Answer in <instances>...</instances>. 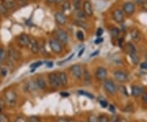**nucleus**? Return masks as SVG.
Listing matches in <instances>:
<instances>
[{
	"label": "nucleus",
	"mask_w": 147,
	"mask_h": 122,
	"mask_svg": "<svg viewBox=\"0 0 147 122\" xmlns=\"http://www.w3.org/2000/svg\"><path fill=\"white\" fill-rule=\"evenodd\" d=\"M116 122H127L125 120V119H123V118H119V119H117L116 120Z\"/></svg>",
	"instance_id": "obj_49"
},
{
	"label": "nucleus",
	"mask_w": 147,
	"mask_h": 122,
	"mask_svg": "<svg viewBox=\"0 0 147 122\" xmlns=\"http://www.w3.org/2000/svg\"><path fill=\"white\" fill-rule=\"evenodd\" d=\"M96 78L97 80H105L106 76H107V70L103 66L98 67L96 70Z\"/></svg>",
	"instance_id": "obj_12"
},
{
	"label": "nucleus",
	"mask_w": 147,
	"mask_h": 122,
	"mask_svg": "<svg viewBox=\"0 0 147 122\" xmlns=\"http://www.w3.org/2000/svg\"><path fill=\"white\" fill-rule=\"evenodd\" d=\"M99 52H100V50H96V51H95L94 53H92V54L91 55V57H94V56H96V55H97V54L99 53Z\"/></svg>",
	"instance_id": "obj_52"
},
{
	"label": "nucleus",
	"mask_w": 147,
	"mask_h": 122,
	"mask_svg": "<svg viewBox=\"0 0 147 122\" xmlns=\"http://www.w3.org/2000/svg\"><path fill=\"white\" fill-rule=\"evenodd\" d=\"M120 89L122 91H123V93L124 94H126V95H127V89H125V88H124V87H123V86H122V87H121Z\"/></svg>",
	"instance_id": "obj_50"
},
{
	"label": "nucleus",
	"mask_w": 147,
	"mask_h": 122,
	"mask_svg": "<svg viewBox=\"0 0 147 122\" xmlns=\"http://www.w3.org/2000/svg\"><path fill=\"white\" fill-rule=\"evenodd\" d=\"M53 66V62H47V67L48 68H52Z\"/></svg>",
	"instance_id": "obj_48"
},
{
	"label": "nucleus",
	"mask_w": 147,
	"mask_h": 122,
	"mask_svg": "<svg viewBox=\"0 0 147 122\" xmlns=\"http://www.w3.org/2000/svg\"><path fill=\"white\" fill-rule=\"evenodd\" d=\"M37 88H38V86H37L36 81H34V80H30V81L27 82L26 84L25 85V86H24V89L27 93L28 92L29 93L34 92V91H36Z\"/></svg>",
	"instance_id": "obj_15"
},
{
	"label": "nucleus",
	"mask_w": 147,
	"mask_h": 122,
	"mask_svg": "<svg viewBox=\"0 0 147 122\" xmlns=\"http://www.w3.org/2000/svg\"><path fill=\"white\" fill-rule=\"evenodd\" d=\"M103 42V38H98V39H96V40H95V43H96V44H98V43H100Z\"/></svg>",
	"instance_id": "obj_46"
},
{
	"label": "nucleus",
	"mask_w": 147,
	"mask_h": 122,
	"mask_svg": "<svg viewBox=\"0 0 147 122\" xmlns=\"http://www.w3.org/2000/svg\"><path fill=\"white\" fill-rule=\"evenodd\" d=\"M59 77H60V80H61V84L62 86H65L68 83V77L65 72L61 71L59 73Z\"/></svg>",
	"instance_id": "obj_20"
},
{
	"label": "nucleus",
	"mask_w": 147,
	"mask_h": 122,
	"mask_svg": "<svg viewBox=\"0 0 147 122\" xmlns=\"http://www.w3.org/2000/svg\"><path fill=\"white\" fill-rule=\"evenodd\" d=\"M5 100L7 104L10 106H15L16 104L17 96L16 94L12 90H8L5 93Z\"/></svg>",
	"instance_id": "obj_4"
},
{
	"label": "nucleus",
	"mask_w": 147,
	"mask_h": 122,
	"mask_svg": "<svg viewBox=\"0 0 147 122\" xmlns=\"http://www.w3.org/2000/svg\"><path fill=\"white\" fill-rule=\"evenodd\" d=\"M83 9L87 16H92L93 15V8L91 2L88 0H85L83 4Z\"/></svg>",
	"instance_id": "obj_13"
},
{
	"label": "nucleus",
	"mask_w": 147,
	"mask_h": 122,
	"mask_svg": "<svg viewBox=\"0 0 147 122\" xmlns=\"http://www.w3.org/2000/svg\"><path fill=\"white\" fill-rule=\"evenodd\" d=\"M7 11L8 10H7L5 7L2 4V3L0 4V12H2L3 14H5V13H7Z\"/></svg>",
	"instance_id": "obj_37"
},
{
	"label": "nucleus",
	"mask_w": 147,
	"mask_h": 122,
	"mask_svg": "<svg viewBox=\"0 0 147 122\" xmlns=\"http://www.w3.org/2000/svg\"><path fill=\"white\" fill-rule=\"evenodd\" d=\"M110 111L111 112H115V106H113V105H110Z\"/></svg>",
	"instance_id": "obj_51"
},
{
	"label": "nucleus",
	"mask_w": 147,
	"mask_h": 122,
	"mask_svg": "<svg viewBox=\"0 0 147 122\" xmlns=\"http://www.w3.org/2000/svg\"><path fill=\"white\" fill-rule=\"evenodd\" d=\"M57 122H69V121L67 118H65V117H61V118L57 119Z\"/></svg>",
	"instance_id": "obj_43"
},
{
	"label": "nucleus",
	"mask_w": 147,
	"mask_h": 122,
	"mask_svg": "<svg viewBox=\"0 0 147 122\" xmlns=\"http://www.w3.org/2000/svg\"><path fill=\"white\" fill-rule=\"evenodd\" d=\"M7 56V53L5 51V49L3 48H0V59L1 61L5 60Z\"/></svg>",
	"instance_id": "obj_28"
},
{
	"label": "nucleus",
	"mask_w": 147,
	"mask_h": 122,
	"mask_svg": "<svg viewBox=\"0 0 147 122\" xmlns=\"http://www.w3.org/2000/svg\"><path fill=\"white\" fill-rule=\"evenodd\" d=\"M76 37H77V39H78L79 40L83 41L84 39V34L82 31L79 30V31H77V33H76Z\"/></svg>",
	"instance_id": "obj_33"
},
{
	"label": "nucleus",
	"mask_w": 147,
	"mask_h": 122,
	"mask_svg": "<svg viewBox=\"0 0 147 122\" xmlns=\"http://www.w3.org/2000/svg\"><path fill=\"white\" fill-rule=\"evenodd\" d=\"M100 104L101 105V106H102V107H104V108H105V107H107V106H108V102H107L106 101H105V100H100Z\"/></svg>",
	"instance_id": "obj_41"
},
{
	"label": "nucleus",
	"mask_w": 147,
	"mask_h": 122,
	"mask_svg": "<svg viewBox=\"0 0 147 122\" xmlns=\"http://www.w3.org/2000/svg\"><path fill=\"white\" fill-rule=\"evenodd\" d=\"M142 102L147 105V92L143 94V95H142Z\"/></svg>",
	"instance_id": "obj_39"
},
{
	"label": "nucleus",
	"mask_w": 147,
	"mask_h": 122,
	"mask_svg": "<svg viewBox=\"0 0 147 122\" xmlns=\"http://www.w3.org/2000/svg\"><path fill=\"white\" fill-rule=\"evenodd\" d=\"M48 3H54L55 2V0H46Z\"/></svg>",
	"instance_id": "obj_55"
},
{
	"label": "nucleus",
	"mask_w": 147,
	"mask_h": 122,
	"mask_svg": "<svg viewBox=\"0 0 147 122\" xmlns=\"http://www.w3.org/2000/svg\"><path fill=\"white\" fill-rule=\"evenodd\" d=\"M75 23H76V25L77 26H79V27H83V28H84V29H87V25H86V23L84 22V21H80V20H76V21H75Z\"/></svg>",
	"instance_id": "obj_31"
},
{
	"label": "nucleus",
	"mask_w": 147,
	"mask_h": 122,
	"mask_svg": "<svg viewBox=\"0 0 147 122\" xmlns=\"http://www.w3.org/2000/svg\"><path fill=\"white\" fill-rule=\"evenodd\" d=\"M86 15H85V13H84V11H82L81 9H79V10L77 11V13H76V17H77V19L78 20H80V21H84V19H85V17H86Z\"/></svg>",
	"instance_id": "obj_23"
},
{
	"label": "nucleus",
	"mask_w": 147,
	"mask_h": 122,
	"mask_svg": "<svg viewBox=\"0 0 147 122\" xmlns=\"http://www.w3.org/2000/svg\"><path fill=\"white\" fill-rule=\"evenodd\" d=\"M145 93L144 89L141 86H137V85H133L131 87V95L133 97L138 98L140 96L143 95V94Z\"/></svg>",
	"instance_id": "obj_16"
},
{
	"label": "nucleus",
	"mask_w": 147,
	"mask_h": 122,
	"mask_svg": "<svg viewBox=\"0 0 147 122\" xmlns=\"http://www.w3.org/2000/svg\"><path fill=\"white\" fill-rule=\"evenodd\" d=\"M7 55H8L9 60L12 61V62H15V61L17 62V61H19L20 58H21V53L13 48H10L8 49Z\"/></svg>",
	"instance_id": "obj_10"
},
{
	"label": "nucleus",
	"mask_w": 147,
	"mask_h": 122,
	"mask_svg": "<svg viewBox=\"0 0 147 122\" xmlns=\"http://www.w3.org/2000/svg\"><path fill=\"white\" fill-rule=\"evenodd\" d=\"M0 111H1V108H0Z\"/></svg>",
	"instance_id": "obj_57"
},
{
	"label": "nucleus",
	"mask_w": 147,
	"mask_h": 122,
	"mask_svg": "<svg viewBox=\"0 0 147 122\" xmlns=\"http://www.w3.org/2000/svg\"><path fill=\"white\" fill-rule=\"evenodd\" d=\"M114 76H115V79L120 83H124L127 81V79H128L127 75L123 70H115L114 72Z\"/></svg>",
	"instance_id": "obj_11"
},
{
	"label": "nucleus",
	"mask_w": 147,
	"mask_h": 122,
	"mask_svg": "<svg viewBox=\"0 0 147 122\" xmlns=\"http://www.w3.org/2000/svg\"><path fill=\"white\" fill-rule=\"evenodd\" d=\"M84 50H85V48H83L82 49H81V50H80V51H79V54H78V57H79V58H80V57H81V56H82V55L84 54Z\"/></svg>",
	"instance_id": "obj_47"
},
{
	"label": "nucleus",
	"mask_w": 147,
	"mask_h": 122,
	"mask_svg": "<svg viewBox=\"0 0 147 122\" xmlns=\"http://www.w3.org/2000/svg\"><path fill=\"white\" fill-rule=\"evenodd\" d=\"M0 62H1V59H0Z\"/></svg>",
	"instance_id": "obj_56"
},
{
	"label": "nucleus",
	"mask_w": 147,
	"mask_h": 122,
	"mask_svg": "<svg viewBox=\"0 0 147 122\" xmlns=\"http://www.w3.org/2000/svg\"><path fill=\"white\" fill-rule=\"evenodd\" d=\"M126 48L127 53L130 54H133V53H137V49L135 48V46L131 43H127L126 44Z\"/></svg>",
	"instance_id": "obj_21"
},
{
	"label": "nucleus",
	"mask_w": 147,
	"mask_h": 122,
	"mask_svg": "<svg viewBox=\"0 0 147 122\" xmlns=\"http://www.w3.org/2000/svg\"><path fill=\"white\" fill-rule=\"evenodd\" d=\"M42 62H34V63H33L30 65V67H31L32 69H36L38 67H39L40 66H42Z\"/></svg>",
	"instance_id": "obj_34"
},
{
	"label": "nucleus",
	"mask_w": 147,
	"mask_h": 122,
	"mask_svg": "<svg viewBox=\"0 0 147 122\" xmlns=\"http://www.w3.org/2000/svg\"><path fill=\"white\" fill-rule=\"evenodd\" d=\"M130 58H131V62L134 65H137L139 63V58L137 56V53H133V54H130Z\"/></svg>",
	"instance_id": "obj_25"
},
{
	"label": "nucleus",
	"mask_w": 147,
	"mask_h": 122,
	"mask_svg": "<svg viewBox=\"0 0 147 122\" xmlns=\"http://www.w3.org/2000/svg\"><path fill=\"white\" fill-rule=\"evenodd\" d=\"M96 122H110V118L106 115H100V117L97 118Z\"/></svg>",
	"instance_id": "obj_27"
},
{
	"label": "nucleus",
	"mask_w": 147,
	"mask_h": 122,
	"mask_svg": "<svg viewBox=\"0 0 147 122\" xmlns=\"http://www.w3.org/2000/svg\"><path fill=\"white\" fill-rule=\"evenodd\" d=\"M62 2H64V0H55V3H61Z\"/></svg>",
	"instance_id": "obj_54"
},
{
	"label": "nucleus",
	"mask_w": 147,
	"mask_h": 122,
	"mask_svg": "<svg viewBox=\"0 0 147 122\" xmlns=\"http://www.w3.org/2000/svg\"><path fill=\"white\" fill-rule=\"evenodd\" d=\"M112 16H113L114 21L117 23H119V24L122 23L124 20V12H123V11H122L119 8H116L113 11Z\"/></svg>",
	"instance_id": "obj_8"
},
{
	"label": "nucleus",
	"mask_w": 147,
	"mask_h": 122,
	"mask_svg": "<svg viewBox=\"0 0 147 122\" xmlns=\"http://www.w3.org/2000/svg\"><path fill=\"white\" fill-rule=\"evenodd\" d=\"M123 10L124 13H126L127 15L130 16V15H132L135 12L136 7H135V4L132 2H126L123 5Z\"/></svg>",
	"instance_id": "obj_9"
},
{
	"label": "nucleus",
	"mask_w": 147,
	"mask_h": 122,
	"mask_svg": "<svg viewBox=\"0 0 147 122\" xmlns=\"http://www.w3.org/2000/svg\"><path fill=\"white\" fill-rule=\"evenodd\" d=\"M84 84L86 85H89L92 83V76L90 74L89 70L88 69H85L84 70Z\"/></svg>",
	"instance_id": "obj_18"
},
{
	"label": "nucleus",
	"mask_w": 147,
	"mask_h": 122,
	"mask_svg": "<svg viewBox=\"0 0 147 122\" xmlns=\"http://www.w3.org/2000/svg\"><path fill=\"white\" fill-rule=\"evenodd\" d=\"M61 95L64 96V97H68L69 94L68 93H61Z\"/></svg>",
	"instance_id": "obj_53"
},
{
	"label": "nucleus",
	"mask_w": 147,
	"mask_h": 122,
	"mask_svg": "<svg viewBox=\"0 0 147 122\" xmlns=\"http://www.w3.org/2000/svg\"><path fill=\"white\" fill-rule=\"evenodd\" d=\"M28 122H40V120L37 117H30L28 120Z\"/></svg>",
	"instance_id": "obj_36"
},
{
	"label": "nucleus",
	"mask_w": 147,
	"mask_h": 122,
	"mask_svg": "<svg viewBox=\"0 0 147 122\" xmlns=\"http://www.w3.org/2000/svg\"><path fill=\"white\" fill-rule=\"evenodd\" d=\"M133 1L139 5H143L146 2H147V0H133Z\"/></svg>",
	"instance_id": "obj_40"
},
{
	"label": "nucleus",
	"mask_w": 147,
	"mask_h": 122,
	"mask_svg": "<svg viewBox=\"0 0 147 122\" xmlns=\"http://www.w3.org/2000/svg\"><path fill=\"white\" fill-rule=\"evenodd\" d=\"M79 94H81V95H84V96H86V97H88V98H90V99H93V98H94V96L92 95V94H89V93H88V92H86V91L79 90Z\"/></svg>",
	"instance_id": "obj_30"
},
{
	"label": "nucleus",
	"mask_w": 147,
	"mask_h": 122,
	"mask_svg": "<svg viewBox=\"0 0 147 122\" xmlns=\"http://www.w3.org/2000/svg\"><path fill=\"white\" fill-rule=\"evenodd\" d=\"M55 20L59 26H65L66 24V21H67L65 15L61 12H57L55 14Z\"/></svg>",
	"instance_id": "obj_14"
},
{
	"label": "nucleus",
	"mask_w": 147,
	"mask_h": 122,
	"mask_svg": "<svg viewBox=\"0 0 147 122\" xmlns=\"http://www.w3.org/2000/svg\"><path fill=\"white\" fill-rule=\"evenodd\" d=\"M102 34H103V29L102 28H98V30L96 31V35L98 37H100L102 35Z\"/></svg>",
	"instance_id": "obj_42"
},
{
	"label": "nucleus",
	"mask_w": 147,
	"mask_h": 122,
	"mask_svg": "<svg viewBox=\"0 0 147 122\" xmlns=\"http://www.w3.org/2000/svg\"><path fill=\"white\" fill-rule=\"evenodd\" d=\"M29 47L30 48L31 52L33 53H38V51H39V44L37 41L36 39H30V44H29Z\"/></svg>",
	"instance_id": "obj_17"
},
{
	"label": "nucleus",
	"mask_w": 147,
	"mask_h": 122,
	"mask_svg": "<svg viewBox=\"0 0 147 122\" xmlns=\"http://www.w3.org/2000/svg\"><path fill=\"white\" fill-rule=\"evenodd\" d=\"M36 84L37 86H38V88H39L40 89H46V88H47V84H46V81L44 80L43 78L42 77H39V78H37L36 80Z\"/></svg>",
	"instance_id": "obj_19"
},
{
	"label": "nucleus",
	"mask_w": 147,
	"mask_h": 122,
	"mask_svg": "<svg viewBox=\"0 0 147 122\" xmlns=\"http://www.w3.org/2000/svg\"><path fill=\"white\" fill-rule=\"evenodd\" d=\"M15 122H28V121H27L25 118H23V117H18V118H16V119Z\"/></svg>",
	"instance_id": "obj_45"
},
{
	"label": "nucleus",
	"mask_w": 147,
	"mask_h": 122,
	"mask_svg": "<svg viewBox=\"0 0 147 122\" xmlns=\"http://www.w3.org/2000/svg\"><path fill=\"white\" fill-rule=\"evenodd\" d=\"M48 45L51 48V50L57 54H59L63 51L62 43L60 42L57 39H50L48 41Z\"/></svg>",
	"instance_id": "obj_1"
},
{
	"label": "nucleus",
	"mask_w": 147,
	"mask_h": 122,
	"mask_svg": "<svg viewBox=\"0 0 147 122\" xmlns=\"http://www.w3.org/2000/svg\"><path fill=\"white\" fill-rule=\"evenodd\" d=\"M70 72L76 80H81L84 75V70L81 65L75 64L70 67Z\"/></svg>",
	"instance_id": "obj_6"
},
{
	"label": "nucleus",
	"mask_w": 147,
	"mask_h": 122,
	"mask_svg": "<svg viewBox=\"0 0 147 122\" xmlns=\"http://www.w3.org/2000/svg\"><path fill=\"white\" fill-rule=\"evenodd\" d=\"M7 68H5V67H1L0 68V75L4 77V76L7 75Z\"/></svg>",
	"instance_id": "obj_35"
},
{
	"label": "nucleus",
	"mask_w": 147,
	"mask_h": 122,
	"mask_svg": "<svg viewBox=\"0 0 147 122\" xmlns=\"http://www.w3.org/2000/svg\"><path fill=\"white\" fill-rule=\"evenodd\" d=\"M17 42H18V44L20 45V47H22V48L28 47L30 44V38L28 35L23 33L19 35V37L17 39Z\"/></svg>",
	"instance_id": "obj_7"
},
{
	"label": "nucleus",
	"mask_w": 147,
	"mask_h": 122,
	"mask_svg": "<svg viewBox=\"0 0 147 122\" xmlns=\"http://www.w3.org/2000/svg\"><path fill=\"white\" fill-rule=\"evenodd\" d=\"M70 3H69V0H65L63 2V3H62V6H61V8H62V11L63 12H67L70 9Z\"/></svg>",
	"instance_id": "obj_22"
},
{
	"label": "nucleus",
	"mask_w": 147,
	"mask_h": 122,
	"mask_svg": "<svg viewBox=\"0 0 147 122\" xmlns=\"http://www.w3.org/2000/svg\"><path fill=\"white\" fill-rule=\"evenodd\" d=\"M48 82H49V85H51L53 88H55V89L59 88L61 85L60 77H59V73L52 72L48 75Z\"/></svg>",
	"instance_id": "obj_3"
},
{
	"label": "nucleus",
	"mask_w": 147,
	"mask_h": 122,
	"mask_svg": "<svg viewBox=\"0 0 147 122\" xmlns=\"http://www.w3.org/2000/svg\"><path fill=\"white\" fill-rule=\"evenodd\" d=\"M97 121V118H96L95 116H91L88 118V122H96Z\"/></svg>",
	"instance_id": "obj_44"
},
{
	"label": "nucleus",
	"mask_w": 147,
	"mask_h": 122,
	"mask_svg": "<svg viewBox=\"0 0 147 122\" xmlns=\"http://www.w3.org/2000/svg\"><path fill=\"white\" fill-rule=\"evenodd\" d=\"M103 87L105 89V90L110 94L111 95H115L118 92V88L115 84V82L111 80H104V84Z\"/></svg>",
	"instance_id": "obj_2"
},
{
	"label": "nucleus",
	"mask_w": 147,
	"mask_h": 122,
	"mask_svg": "<svg viewBox=\"0 0 147 122\" xmlns=\"http://www.w3.org/2000/svg\"><path fill=\"white\" fill-rule=\"evenodd\" d=\"M119 33H120V31L117 27H113V28L110 29V34H111L112 37L117 38L119 35Z\"/></svg>",
	"instance_id": "obj_24"
},
{
	"label": "nucleus",
	"mask_w": 147,
	"mask_h": 122,
	"mask_svg": "<svg viewBox=\"0 0 147 122\" xmlns=\"http://www.w3.org/2000/svg\"><path fill=\"white\" fill-rule=\"evenodd\" d=\"M131 38L134 40H138L139 39V36H140V32L138 31L137 30H132L131 32Z\"/></svg>",
	"instance_id": "obj_26"
},
{
	"label": "nucleus",
	"mask_w": 147,
	"mask_h": 122,
	"mask_svg": "<svg viewBox=\"0 0 147 122\" xmlns=\"http://www.w3.org/2000/svg\"><path fill=\"white\" fill-rule=\"evenodd\" d=\"M56 36H57V39L61 43L63 44H67L69 43V36L67 32L65 30H64L63 29L61 28H58L56 30Z\"/></svg>",
	"instance_id": "obj_5"
},
{
	"label": "nucleus",
	"mask_w": 147,
	"mask_h": 122,
	"mask_svg": "<svg viewBox=\"0 0 147 122\" xmlns=\"http://www.w3.org/2000/svg\"><path fill=\"white\" fill-rule=\"evenodd\" d=\"M140 67H141V69L144 70H146L147 71V62H143L141 63L140 65Z\"/></svg>",
	"instance_id": "obj_38"
},
{
	"label": "nucleus",
	"mask_w": 147,
	"mask_h": 122,
	"mask_svg": "<svg viewBox=\"0 0 147 122\" xmlns=\"http://www.w3.org/2000/svg\"><path fill=\"white\" fill-rule=\"evenodd\" d=\"M73 6L75 10H79V9H80V7H81V0H74Z\"/></svg>",
	"instance_id": "obj_29"
},
{
	"label": "nucleus",
	"mask_w": 147,
	"mask_h": 122,
	"mask_svg": "<svg viewBox=\"0 0 147 122\" xmlns=\"http://www.w3.org/2000/svg\"><path fill=\"white\" fill-rule=\"evenodd\" d=\"M0 122H9L8 117L5 114H0Z\"/></svg>",
	"instance_id": "obj_32"
}]
</instances>
